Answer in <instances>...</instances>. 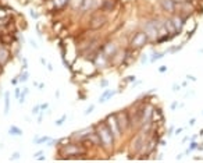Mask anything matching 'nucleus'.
<instances>
[{
  "label": "nucleus",
  "instance_id": "nucleus-17",
  "mask_svg": "<svg viewBox=\"0 0 203 163\" xmlns=\"http://www.w3.org/2000/svg\"><path fill=\"white\" fill-rule=\"evenodd\" d=\"M166 53L167 52H163V53H154L153 56L150 57V61L153 63V61H156V60H160V59H163L164 56H166Z\"/></svg>",
  "mask_w": 203,
  "mask_h": 163
},
{
  "label": "nucleus",
  "instance_id": "nucleus-22",
  "mask_svg": "<svg viewBox=\"0 0 203 163\" xmlns=\"http://www.w3.org/2000/svg\"><path fill=\"white\" fill-rule=\"evenodd\" d=\"M171 37H170V35H164V37H162V38H157V42L156 43H164V41H167V39H170Z\"/></svg>",
  "mask_w": 203,
  "mask_h": 163
},
{
  "label": "nucleus",
  "instance_id": "nucleus-34",
  "mask_svg": "<svg viewBox=\"0 0 203 163\" xmlns=\"http://www.w3.org/2000/svg\"><path fill=\"white\" fill-rule=\"evenodd\" d=\"M186 80H191V81H196V77H193V76H191V74H188V76H186Z\"/></svg>",
  "mask_w": 203,
  "mask_h": 163
},
{
  "label": "nucleus",
  "instance_id": "nucleus-14",
  "mask_svg": "<svg viewBox=\"0 0 203 163\" xmlns=\"http://www.w3.org/2000/svg\"><path fill=\"white\" fill-rule=\"evenodd\" d=\"M6 99H4V102H6V109H4V113L7 115L8 113V109H10V92H6Z\"/></svg>",
  "mask_w": 203,
  "mask_h": 163
},
{
  "label": "nucleus",
  "instance_id": "nucleus-11",
  "mask_svg": "<svg viewBox=\"0 0 203 163\" xmlns=\"http://www.w3.org/2000/svg\"><path fill=\"white\" fill-rule=\"evenodd\" d=\"M152 115H153V109L150 106H147V107H145V113H143V117H142V120L145 123H149V121H152Z\"/></svg>",
  "mask_w": 203,
  "mask_h": 163
},
{
  "label": "nucleus",
  "instance_id": "nucleus-30",
  "mask_svg": "<svg viewBox=\"0 0 203 163\" xmlns=\"http://www.w3.org/2000/svg\"><path fill=\"white\" fill-rule=\"evenodd\" d=\"M182 131H184V128L182 127H179V128H177L175 131H174V134H177V135H179V134H182Z\"/></svg>",
  "mask_w": 203,
  "mask_h": 163
},
{
  "label": "nucleus",
  "instance_id": "nucleus-2",
  "mask_svg": "<svg viewBox=\"0 0 203 163\" xmlns=\"http://www.w3.org/2000/svg\"><path fill=\"white\" fill-rule=\"evenodd\" d=\"M149 42V38L145 34V31H138L134 37L131 38V48L132 49H141Z\"/></svg>",
  "mask_w": 203,
  "mask_h": 163
},
{
  "label": "nucleus",
  "instance_id": "nucleus-10",
  "mask_svg": "<svg viewBox=\"0 0 203 163\" xmlns=\"http://www.w3.org/2000/svg\"><path fill=\"white\" fill-rule=\"evenodd\" d=\"M115 93H117V91H111V89H106L104 92L102 93V96L99 98V102L100 103H104V102H107L109 99H110L111 96H114Z\"/></svg>",
  "mask_w": 203,
  "mask_h": 163
},
{
  "label": "nucleus",
  "instance_id": "nucleus-37",
  "mask_svg": "<svg viewBox=\"0 0 203 163\" xmlns=\"http://www.w3.org/2000/svg\"><path fill=\"white\" fill-rule=\"evenodd\" d=\"M31 15H32V17H34V18H38V14H36V13H35V11H32V10H31Z\"/></svg>",
  "mask_w": 203,
  "mask_h": 163
},
{
  "label": "nucleus",
  "instance_id": "nucleus-4",
  "mask_svg": "<svg viewBox=\"0 0 203 163\" xmlns=\"http://www.w3.org/2000/svg\"><path fill=\"white\" fill-rule=\"evenodd\" d=\"M107 126H109V128H110V131L114 138H118V137L121 135V131H120V128H118V124H117V121H115L114 116L107 117Z\"/></svg>",
  "mask_w": 203,
  "mask_h": 163
},
{
  "label": "nucleus",
  "instance_id": "nucleus-12",
  "mask_svg": "<svg viewBox=\"0 0 203 163\" xmlns=\"http://www.w3.org/2000/svg\"><path fill=\"white\" fill-rule=\"evenodd\" d=\"M8 134H10V135L21 137V135H22V130H21V128H18L17 126H11L10 128H8Z\"/></svg>",
  "mask_w": 203,
  "mask_h": 163
},
{
  "label": "nucleus",
  "instance_id": "nucleus-20",
  "mask_svg": "<svg viewBox=\"0 0 203 163\" xmlns=\"http://www.w3.org/2000/svg\"><path fill=\"white\" fill-rule=\"evenodd\" d=\"M68 2H70V0H54V4L60 8V7H63V6H66Z\"/></svg>",
  "mask_w": 203,
  "mask_h": 163
},
{
  "label": "nucleus",
  "instance_id": "nucleus-9",
  "mask_svg": "<svg viewBox=\"0 0 203 163\" xmlns=\"http://www.w3.org/2000/svg\"><path fill=\"white\" fill-rule=\"evenodd\" d=\"M104 24H106V17L104 15H102V14L95 15V17L91 20V28L92 29H99L102 25H104Z\"/></svg>",
  "mask_w": 203,
  "mask_h": 163
},
{
  "label": "nucleus",
  "instance_id": "nucleus-27",
  "mask_svg": "<svg viewBox=\"0 0 203 163\" xmlns=\"http://www.w3.org/2000/svg\"><path fill=\"white\" fill-rule=\"evenodd\" d=\"M93 110H95V106H93V105H91V106L88 107V109L85 110V115H89V113H92Z\"/></svg>",
  "mask_w": 203,
  "mask_h": 163
},
{
  "label": "nucleus",
  "instance_id": "nucleus-21",
  "mask_svg": "<svg viewBox=\"0 0 203 163\" xmlns=\"http://www.w3.org/2000/svg\"><path fill=\"white\" fill-rule=\"evenodd\" d=\"M196 148H198V144H196L195 141H192V142H191V145H189V148L186 149V152H185V154H189V152H191V151H195Z\"/></svg>",
  "mask_w": 203,
  "mask_h": 163
},
{
  "label": "nucleus",
  "instance_id": "nucleus-6",
  "mask_svg": "<svg viewBox=\"0 0 203 163\" xmlns=\"http://www.w3.org/2000/svg\"><path fill=\"white\" fill-rule=\"evenodd\" d=\"M134 144H132V151H135V152H139V151H142V148L145 146V142H146V138H145V135L141 132L139 135H136L135 137V139L134 141Z\"/></svg>",
  "mask_w": 203,
  "mask_h": 163
},
{
  "label": "nucleus",
  "instance_id": "nucleus-19",
  "mask_svg": "<svg viewBox=\"0 0 203 163\" xmlns=\"http://www.w3.org/2000/svg\"><path fill=\"white\" fill-rule=\"evenodd\" d=\"M182 49V45H178V46H173V48H170L168 50H167V53H171V54H174L175 52H178V50H181Z\"/></svg>",
  "mask_w": 203,
  "mask_h": 163
},
{
  "label": "nucleus",
  "instance_id": "nucleus-39",
  "mask_svg": "<svg viewBox=\"0 0 203 163\" xmlns=\"http://www.w3.org/2000/svg\"><path fill=\"white\" fill-rule=\"evenodd\" d=\"M29 42H31V45H32V46H34V48H38V45L35 43V41H34V39H31Z\"/></svg>",
  "mask_w": 203,
  "mask_h": 163
},
{
  "label": "nucleus",
  "instance_id": "nucleus-29",
  "mask_svg": "<svg viewBox=\"0 0 203 163\" xmlns=\"http://www.w3.org/2000/svg\"><path fill=\"white\" fill-rule=\"evenodd\" d=\"M47 107H49V103H43V105H40V112H45Z\"/></svg>",
  "mask_w": 203,
  "mask_h": 163
},
{
  "label": "nucleus",
  "instance_id": "nucleus-41",
  "mask_svg": "<svg viewBox=\"0 0 203 163\" xmlns=\"http://www.w3.org/2000/svg\"><path fill=\"white\" fill-rule=\"evenodd\" d=\"M42 154H43V151H39V152H36V154H35V156H36V158H39Z\"/></svg>",
  "mask_w": 203,
  "mask_h": 163
},
{
  "label": "nucleus",
  "instance_id": "nucleus-31",
  "mask_svg": "<svg viewBox=\"0 0 203 163\" xmlns=\"http://www.w3.org/2000/svg\"><path fill=\"white\" fill-rule=\"evenodd\" d=\"M179 89H181V87H179L178 84H174V85H173V91H174V92H177V91H179Z\"/></svg>",
  "mask_w": 203,
  "mask_h": 163
},
{
  "label": "nucleus",
  "instance_id": "nucleus-18",
  "mask_svg": "<svg viewBox=\"0 0 203 163\" xmlns=\"http://www.w3.org/2000/svg\"><path fill=\"white\" fill-rule=\"evenodd\" d=\"M47 141H51L50 137H40V138H35L34 139L35 144H43V142H47Z\"/></svg>",
  "mask_w": 203,
  "mask_h": 163
},
{
  "label": "nucleus",
  "instance_id": "nucleus-43",
  "mask_svg": "<svg viewBox=\"0 0 203 163\" xmlns=\"http://www.w3.org/2000/svg\"><path fill=\"white\" fill-rule=\"evenodd\" d=\"M17 82H18L17 78H15V80H11V84H17Z\"/></svg>",
  "mask_w": 203,
  "mask_h": 163
},
{
  "label": "nucleus",
  "instance_id": "nucleus-45",
  "mask_svg": "<svg viewBox=\"0 0 203 163\" xmlns=\"http://www.w3.org/2000/svg\"><path fill=\"white\" fill-rule=\"evenodd\" d=\"M202 116H203V112H202Z\"/></svg>",
  "mask_w": 203,
  "mask_h": 163
},
{
  "label": "nucleus",
  "instance_id": "nucleus-44",
  "mask_svg": "<svg viewBox=\"0 0 203 163\" xmlns=\"http://www.w3.org/2000/svg\"><path fill=\"white\" fill-rule=\"evenodd\" d=\"M199 53H202V54H203V49H200V50H199Z\"/></svg>",
  "mask_w": 203,
  "mask_h": 163
},
{
  "label": "nucleus",
  "instance_id": "nucleus-42",
  "mask_svg": "<svg viewBox=\"0 0 203 163\" xmlns=\"http://www.w3.org/2000/svg\"><path fill=\"white\" fill-rule=\"evenodd\" d=\"M18 158H20V154H18V152H17V154H15L14 156H13L11 159H18Z\"/></svg>",
  "mask_w": 203,
  "mask_h": 163
},
{
  "label": "nucleus",
  "instance_id": "nucleus-33",
  "mask_svg": "<svg viewBox=\"0 0 203 163\" xmlns=\"http://www.w3.org/2000/svg\"><path fill=\"white\" fill-rule=\"evenodd\" d=\"M166 71H167V67L166 66H162V67L159 68V73H166Z\"/></svg>",
  "mask_w": 203,
  "mask_h": 163
},
{
  "label": "nucleus",
  "instance_id": "nucleus-24",
  "mask_svg": "<svg viewBox=\"0 0 203 163\" xmlns=\"http://www.w3.org/2000/svg\"><path fill=\"white\" fill-rule=\"evenodd\" d=\"M27 80H28V71L25 70L24 73L21 74V77H20V81H21V82H25V81H27Z\"/></svg>",
  "mask_w": 203,
  "mask_h": 163
},
{
  "label": "nucleus",
  "instance_id": "nucleus-8",
  "mask_svg": "<svg viewBox=\"0 0 203 163\" xmlns=\"http://www.w3.org/2000/svg\"><path fill=\"white\" fill-rule=\"evenodd\" d=\"M159 4L164 11H168V13H174L177 7V3L174 0H159Z\"/></svg>",
  "mask_w": 203,
  "mask_h": 163
},
{
  "label": "nucleus",
  "instance_id": "nucleus-7",
  "mask_svg": "<svg viewBox=\"0 0 203 163\" xmlns=\"http://www.w3.org/2000/svg\"><path fill=\"white\" fill-rule=\"evenodd\" d=\"M171 22H173V27L175 29L177 34H181L182 28H184V24H185V20H184L181 15H173L171 18Z\"/></svg>",
  "mask_w": 203,
  "mask_h": 163
},
{
  "label": "nucleus",
  "instance_id": "nucleus-40",
  "mask_svg": "<svg viewBox=\"0 0 203 163\" xmlns=\"http://www.w3.org/2000/svg\"><path fill=\"white\" fill-rule=\"evenodd\" d=\"M146 60H147V56H143V57H142V60H141V63L145 64V61H146Z\"/></svg>",
  "mask_w": 203,
  "mask_h": 163
},
{
  "label": "nucleus",
  "instance_id": "nucleus-13",
  "mask_svg": "<svg viewBox=\"0 0 203 163\" xmlns=\"http://www.w3.org/2000/svg\"><path fill=\"white\" fill-rule=\"evenodd\" d=\"M92 3H93V0H82L79 8H81L82 11H88V10L92 7Z\"/></svg>",
  "mask_w": 203,
  "mask_h": 163
},
{
  "label": "nucleus",
  "instance_id": "nucleus-25",
  "mask_svg": "<svg viewBox=\"0 0 203 163\" xmlns=\"http://www.w3.org/2000/svg\"><path fill=\"white\" fill-rule=\"evenodd\" d=\"M40 113V105H36L32 107V115H39Z\"/></svg>",
  "mask_w": 203,
  "mask_h": 163
},
{
  "label": "nucleus",
  "instance_id": "nucleus-36",
  "mask_svg": "<svg viewBox=\"0 0 203 163\" xmlns=\"http://www.w3.org/2000/svg\"><path fill=\"white\" fill-rule=\"evenodd\" d=\"M20 95H21V91H20V88H17V89H15V96L20 98Z\"/></svg>",
  "mask_w": 203,
  "mask_h": 163
},
{
  "label": "nucleus",
  "instance_id": "nucleus-32",
  "mask_svg": "<svg viewBox=\"0 0 203 163\" xmlns=\"http://www.w3.org/2000/svg\"><path fill=\"white\" fill-rule=\"evenodd\" d=\"M177 106H178V102H173V103H171V107H170V109H171V110H175Z\"/></svg>",
  "mask_w": 203,
  "mask_h": 163
},
{
  "label": "nucleus",
  "instance_id": "nucleus-5",
  "mask_svg": "<svg viewBox=\"0 0 203 163\" xmlns=\"http://www.w3.org/2000/svg\"><path fill=\"white\" fill-rule=\"evenodd\" d=\"M114 117H115V121H117V124H118V128H120V131L122 132L128 126V115L124 112H120V113H117V115H114Z\"/></svg>",
  "mask_w": 203,
  "mask_h": 163
},
{
  "label": "nucleus",
  "instance_id": "nucleus-3",
  "mask_svg": "<svg viewBox=\"0 0 203 163\" xmlns=\"http://www.w3.org/2000/svg\"><path fill=\"white\" fill-rule=\"evenodd\" d=\"M145 34L147 35V38H149V41H153V39L159 38V31H157L156 25L153 24L152 20H149V21L145 24Z\"/></svg>",
  "mask_w": 203,
  "mask_h": 163
},
{
  "label": "nucleus",
  "instance_id": "nucleus-38",
  "mask_svg": "<svg viewBox=\"0 0 203 163\" xmlns=\"http://www.w3.org/2000/svg\"><path fill=\"white\" fill-rule=\"evenodd\" d=\"M195 123H196V119H191V120H189V126H193Z\"/></svg>",
  "mask_w": 203,
  "mask_h": 163
},
{
  "label": "nucleus",
  "instance_id": "nucleus-26",
  "mask_svg": "<svg viewBox=\"0 0 203 163\" xmlns=\"http://www.w3.org/2000/svg\"><path fill=\"white\" fill-rule=\"evenodd\" d=\"M100 87L102 88H107L109 87V81L107 80H102L100 81Z\"/></svg>",
  "mask_w": 203,
  "mask_h": 163
},
{
  "label": "nucleus",
  "instance_id": "nucleus-28",
  "mask_svg": "<svg viewBox=\"0 0 203 163\" xmlns=\"http://www.w3.org/2000/svg\"><path fill=\"white\" fill-rule=\"evenodd\" d=\"M25 96H27V93L22 92L21 95H20V99H18V102H20V103H24V102H25Z\"/></svg>",
  "mask_w": 203,
  "mask_h": 163
},
{
  "label": "nucleus",
  "instance_id": "nucleus-23",
  "mask_svg": "<svg viewBox=\"0 0 203 163\" xmlns=\"http://www.w3.org/2000/svg\"><path fill=\"white\" fill-rule=\"evenodd\" d=\"M66 119H67V116H66V115L61 116L60 119L56 121V126H63V124H64V121H66Z\"/></svg>",
  "mask_w": 203,
  "mask_h": 163
},
{
  "label": "nucleus",
  "instance_id": "nucleus-35",
  "mask_svg": "<svg viewBox=\"0 0 203 163\" xmlns=\"http://www.w3.org/2000/svg\"><path fill=\"white\" fill-rule=\"evenodd\" d=\"M174 134V127L171 126V127H170V130H168V137H171Z\"/></svg>",
  "mask_w": 203,
  "mask_h": 163
},
{
  "label": "nucleus",
  "instance_id": "nucleus-15",
  "mask_svg": "<svg viewBox=\"0 0 203 163\" xmlns=\"http://www.w3.org/2000/svg\"><path fill=\"white\" fill-rule=\"evenodd\" d=\"M6 60H7V50L0 48V63H4Z\"/></svg>",
  "mask_w": 203,
  "mask_h": 163
},
{
  "label": "nucleus",
  "instance_id": "nucleus-1",
  "mask_svg": "<svg viewBox=\"0 0 203 163\" xmlns=\"http://www.w3.org/2000/svg\"><path fill=\"white\" fill-rule=\"evenodd\" d=\"M98 137L100 139V145L104 146L106 149H111L113 146V142H114V137H113L110 128H109L107 123L106 124H100L99 126V130H98Z\"/></svg>",
  "mask_w": 203,
  "mask_h": 163
},
{
  "label": "nucleus",
  "instance_id": "nucleus-16",
  "mask_svg": "<svg viewBox=\"0 0 203 163\" xmlns=\"http://www.w3.org/2000/svg\"><path fill=\"white\" fill-rule=\"evenodd\" d=\"M66 152L67 154H68V152H71V154H79V149L77 145H70L66 148Z\"/></svg>",
  "mask_w": 203,
  "mask_h": 163
}]
</instances>
